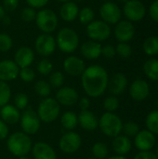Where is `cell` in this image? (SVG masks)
<instances>
[{
  "instance_id": "cell-55",
  "label": "cell",
  "mask_w": 158,
  "mask_h": 159,
  "mask_svg": "<svg viewBox=\"0 0 158 159\" xmlns=\"http://www.w3.org/2000/svg\"><path fill=\"white\" fill-rule=\"evenodd\" d=\"M59 2H61V3H65V2H69V1H72V0H57Z\"/></svg>"
},
{
  "instance_id": "cell-59",
  "label": "cell",
  "mask_w": 158,
  "mask_h": 159,
  "mask_svg": "<svg viewBox=\"0 0 158 159\" xmlns=\"http://www.w3.org/2000/svg\"><path fill=\"white\" fill-rule=\"evenodd\" d=\"M156 106H157V110H158V101H157V103H156Z\"/></svg>"
},
{
  "instance_id": "cell-31",
  "label": "cell",
  "mask_w": 158,
  "mask_h": 159,
  "mask_svg": "<svg viewBox=\"0 0 158 159\" xmlns=\"http://www.w3.org/2000/svg\"><path fill=\"white\" fill-rule=\"evenodd\" d=\"M77 18L79 19V21H80L81 24L88 25L91 21L94 20L95 12L89 7H84L83 8L79 9V13H78V17Z\"/></svg>"
},
{
  "instance_id": "cell-14",
  "label": "cell",
  "mask_w": 158,
  "mask_h": 159,
  "mask_svg": "<svg viewBox=\"0 0 158 159\" xmlns=\"http://www.w3.org/2000/svg\"><path fill=\"white\" fill-rule=\"evenodd\" d=\"M156 140L155 134L148 129L140 130L134 137V144L140 152L151 151L156 145Z\"/></svg>"
},
{
  "instance_id": "cell-51",
  "label": "cell",
  "mask_w": 158,
  "mask_h": 159,
  "mask_svg": "<svg viewBox=\"0 0 158 159\" xmlns=\"http://www.w3.org/2000/svg\"><path fill=\"white\" fill-rule=\"evenodd\" d=\"M6 13V11H5V9H4V7H3V6H1L0 5V21L3 20V18L5 17V14Z\"/></svg>"
},
{
  "instance_id": "cell-21",
  "label": "cell",
  "mask_w": 158,
  "mask_h": 159,
  "mask_svg": "<svg viewBox=\"0 0 158 159\" xmlns=\"http://www.w3.org/2000/svg\"><path fill=\"white\" fill-rule=\"evenodd\" d=\"M32 154L34 159H57L54 149L44 142L34 143L32 147Z\"/></svg>"
},
{
  "instance_id": "cell-18",
  "label": "cell",
  "mask_w": 158,
  "mask_h": 159,
  "mask_svg": "<svg viewBox=\"0 0 158 159\" xmlns=\"http://www.w3.org/2000/svg\"><path fill=\"white\" fill-rule=\"evenodd\" d=\"M20 67L12 60H3L0 61V81L7 82L19 76Z\"/></svg>"
},
{
  "instance_id": "cell-1",
  "label": "cell",
  "mask_w": 158,
  "mask_h": 159,
  "mask_svg": "<svg viewBox=\"0 0 158 159\" xmlns=\"http://www.w3.org/2000/svg\"><path fill=\"white\" fill-rule=\"evenodd\" d=\"M109 76L107 71L101 65L94 64L86 67L81 75V84L86 94L92 98L103 95L107 89Z\"/></svg>"
},
{
  "instance_id": "cell-35",
  "label": "cell",
  "mask_w": 158,
  "mask_h": 159,
  "mask_svg": "<svg viewBox=\"0 0 158 159\" xmlns=\"http://www.w3.org/2000/svg\"><path fill=\"white\" fill-rule=\"evenodd\" d=\"M65 81L64 75L61 72H53L49 75V79H48V83L51 86V88H55V89H60L63 86Z\"/></svg>"
},
{
  "instance_id": "cell-2",
  "label": "cell",
  "mask_w": 158,
  "mask_h": 159,
  "mask_svg": "<svg viewBox=\"0 0 158 159\" xmlns=\"http://www.w3.org/2000/svg\"><path fill=\"white\" fill-rule=\"evenodd\" d=\"M7 147L13 156L21 157L27 156L32 151L33 143L29 135L19 131L11 134L8 137Z\"/></svg>"
},
{
  "instance_id": "cell-13",
  "label": "cell",
  "mask_w": 158,
  "mask_h": 159,
  "mask_svg": "<svg viewBox=\"0 0 158 159\" xmlns=\"http://www.w3.org/2000/svg\"><path fill=\"white\" fill-rule=\"evenodd\" d=\"M114 33L119 43H128L135 34V27L129 20H119L115 27Z\"/></svg>"
},
{
  "instance_id": "cell-20",
  "label": "cell",
  "mask_w": 158,
  "mask_h": 159,
  "mask_svg": "<svg viewBox=\"0 0 158 159\" xmlns=\"http://www.w3.org/2000/svg\"><path fill=\"white\" fill-rule=\"evenodd\" d=\"M128 87V78L122 73H117L112 76L108 82V87L110 93L113 96L121 95Z\"/></svg>"
},
{
  "instance_id": "cell-11",
  "label": "cell",
  "mask_w": 158,
  "mask_h": 159,
  "mask_svg": "<svg viewBox=\"0 0 158 159\" xmlns=\"http://www.w3.org/2000/svg\"><path fill=\"white\" fill-rule=\"evenodd\" d=\"M100 15L102 20L105 21L106 23L116 24L119 20H121L122 11L115 3L107 1L101 6Z\"/></svg>"
},
{
  "instance_id": "cell-45",
  "label": "cell",
  "mask_w": 158,
  "mask_h": 159,
  "mask_svg": "<svg viewBox=\"0 0 158 159\" xmlns=\"http://www.w3.org/2000/svg\"><path fill=\"white\" fill-rule=\"evenodd\" d=\"M19 0H3V7L5 11L12 12L19 6Z\"/></svg>"
},
{
  "instance_id": "cell-17",
  "label": "cell",
  "mask_w": 158,
  "mask_h": 159,
  "mask_svg": "<svg viewBox=\"0 0 158 159\" xmlns=\"http://www.w3.org/2000/svg\"><path fill=\"white\" fill-rule=\"evenodd\" d=\"M63 69L71 76H81L86 69V64L81 58L69 56L63 61Z\"/></svg>"
},
{
  "instance_id": "cell-28",
  "label": "cell",
  "mask_w": 158,
  "mask_h": 159,
  "mask_svg": "<svg viewBox=\"0 0 158 159\" xmlns=\"http://www.w3.org/2000/svg\"><path fill=\"white\" fill-rule=\"evenodd\" d=\"M143 72L149 79L158 81V59H149L146 61L143 64Z\"/></svg>"
},
{
  "instance_id": "cell-49",
  "label": "cell",
  "mask_w": 158,
  "mask_h": 159,
  "mask_svg": "<svg viewBox=\"0 0 158 159\" xmlns=\"http://www.w3.org/2000/svg\"><path fill=\"white\" fill-rule=\"evenodd\" d=\"M8 136V127L7 125L0 119V141L5 140Z\"/></svg>"
},
{
  "instance_id": "cell-36",
  "label": "cell",
  "mask_w": 158,
  "mask_h": 159,
  "mask_svg": "<svg viewBox=\"0 0 158 159\" xmlns=\"http://www.w3.org/2000/svg\"><path fill=\"white\" fill-rule=\"evenodd\" d=\"M36 69L42 75H48L53 71V64L48 59H42L37 63Z\"/></svg>"
},
{
  "instance_id": "cell-3",
  "label": "cell",
  "mask_w": 158,
  "mask_h": 159,
  "mask_svg": "<svg viewBox=\"0 0 158 159\" xmlns=\"http://www.w3.org/2000/svg\"><path fill=\"white\" fill-rule=\"evenodd\" d=\"M55 39L57 47L63 53H73L79 46L78 34L74 29L69 27L60 29Z\"/></svg>"
},
{
  "instance_id": "cell-52",
  "label": "cell",
  "mask_w": 158,
  "mask_h": 159,
  "mask_svg": "<svg viewBox=\"0 0 158 159\" xmlns=\"http://www.w3.org/2000/svg\"><path fill=\"white\" fill-rule=\"evenodd\" d=\"M105 159H128L125 156H117V155H115V156H113V157H107V158Z\"/></svg>"
},
{
  "instance_id": "cell-27",
  "label": "cell",
  "mask_w": 158,
  "mask_h": 159,
  "mask_svg": "<svg viewBox=\"0 0 158 159\" xmlns=\"http://www.w3.org/2000/svg\"><path fill=\"white\" fill-rule=\"evenodd\" d=\"M61 123L63 129L68 131H72L78 125V118L74 112L67 111L61 117Z\"/></svg>"
},
{
  "instance_id": "cell-40",
  "label": "cell",
  "mask_w": 158,
  "mask_h": 159,
  "mask_svg": "<svg viewBox=\"0 0 158 159\" xmlns=\"http://www.w3.org/2000/svg\"><path fill=\"white\" fill-rule=\"evenodd\" d=\"M13 47V40L9 34L1 33L0 34V52H7Z\"/></svg>"
},
{
  "instance_id": "cell-54",
  "label": "cell",
  "mask_w": 158,
  "mask_h": 159,
  "mask_svg": "<svg viewBox=\"0 0 158 159\" xmlns=\"http://www.w3.org/2000/svg\"><path fill=\"white\" fill-rule=\"evenodd\" d=\"M156 156L157 157V158H158V143H157V145H156Z\"/></svg>"
},
{
  "instance_id": "cell-22",
  "label": "cell",
  "mask_w": 158,
  "mask_h": 159,
  "mask_svg": "<svg viewBox=\"0 0 158 159\" xmlns=\"http://www.w3.org/2000/svg\"><path fill=\"white\" fill-rule=\"evenodd\" d=\"M77 118L78 125L86 131H93L99 127V120L96 115L91 111H81Z\"/></svg>"
},
{
  "instance_id": "cell-8",
  "label": "cell",
  "mask_w": 158,
  "mask_h": 159,
  "mask_svg": "<svg viewBox=\"0 0 158 159\" xmlns=\"http://www.w3.org/2000/svg\"><path fill=\"white\" fill-rule=\"evenodd\" d=\"M20 123L22 132L26 133L27 135H34L39 130L41 121L37 113L29 108L25 109L24 112L20 115Z\"/></svg>"
},
{
  "instance_id": "cell-44",
  "label": "cell",
  "mask_w": 158,
  "mask_h": 159,
  "mask_svg": "<svg viewBox=\"0 0 158 159\" xmlns=\"http://www.w3.org/2000/svg\"><path fill=\"white\" fill-rule=\"evenodd\" d=\"M115 48L112 45H106L102 48V55L106 59H112L115 56Z\"/></svg>"
},
{
  "instance_id": "cell-7",
  "label": "cell",
  "mask_w": 158,
  "mask_h": 159,
  "mask_svg": "<svg viewBox=\"0 0 158 159\" xmlns=\"http://www.w3.org/2000/svg\"><path fill=\"white\" fill-rule=\"evenodd\" d=\"M86 31L90 40L96 42H102L107 40L112 34L110 25L105 21L100 20H93L89 24H88Z\"/></svg>"
},
{
  "instance_id": "cell-32",
  "label": "cell",
  "mask_w": 158,
  "mask_h": 159,
  "mask_svg": "<svg viewBox=\"0 0 158 159\" xmlns=\"http://www.w3.org/2000/svg\"><path fill=\"white\" fill-rule=\"evenodd\" d=\"M34 91L42 98H47L51 93V86L46 80H38L34 84Z\"/></svg>"
},
{
  "instance_id": "cell-47",
  "label": "cell",
  "mask_w": 158,
  "mask_h": 159,
  "mask_svg": "<svg viewBox=\"0 0 158 159\" xmlns=\"http://www.w3.org/2000/svg\"><path fill=\"white\" fill-rule=\"evenodd\" d=\"M149 14L152 20H154L156 22H158V0H155L149 8Z\"/></svg>"
},
{
  "instance_id": "cell-26",
  "label": "cell",
  "mask_w": 158,
  "mask_h": 159,
  "mask_svg": "<svg viewBox=\"0 0 158 159\" xmlns=\"http://www.w3.org/2000/svg\"><path fill=\"white\" fill-rule=\"evenodd\" d=\"M78 13L79 7L77 4L73 1L63 3L60 8V16L66 22L74 21L78 17Z\"/></svg>"
},
{
  "instance_id": "cell-57",
  "label": "cell",
  "mask_w": 158,
  "mask_h": 159,
  "mask_svg": "<svg viewBox=\"0 0 158 159\" xmlns=\"http://www.w3.org/2000/svg\"><path fill=\"white\" fill-rule=\"evenodd\" d=\"M118 1H119V2H122V3H127L129 0H118Z\"/></svg>"
},
{
  "instance_id": "cell-24",
  "label": "cell",
  "mask_w": 158,
  "mask_h": 159,
  "mask_svg": "<svg viewBox=\"0 0 158 159\" xmlns=\"http://www.w3.org/2000/svg\"><path fill=\"white\" fill-rule=\"evenodd\" d=\"M1 120H3L7 125H14L20 122V113L14 105L6 104L0 109Z\"/></svg>"
},
{
  "instance_id": "cell-5",
  "label": "cell",
  "mask_w": 158,
  "mask_h": 159,
  "mask_svg": "<svg viewBox=\"0 0 158 159\" xmlns=\"http://www.w3.org/2000/svg\"><path fill=\"white\" fill-rule=\"evenodd\" d=\"M34 21L37 28L44 34L53 33L59 25V18L57 14L50 8H41L36 12Z\"/></svg>"
},
{
  "instance_id": "cell-12",
  "label": "cell",
  "mask_w": 158,
  "mask_h": 159,
  "mask_svg": "<svg viewBox=\"0 0 158 159\" xmlns=\"http://www.w3.org/2000/svg\"><path fill=\"white\" fill-rule=\"evenodd\" d=\"M124 15L129 21H139L146 14L145 6L139 0H129L124 5Z\"/></svg>"
},
{
  "instance_id": "cell-6",
  "label": "cell",
  "mask_w": 158,
  "mask_h": 159,
  "mask_svg": "<svg viewBox=\"0 0 158 159\" xmlns=\"http://www.w3.org/2000/svg\"><path fill=\"white\" fill-rule=\"evenodd\" d=\"M61 112V105L59 102L52 98H44L38 105L37 115L41 122L49 124L55 121Z\"/></svg>"
},
{
  "instance_id": "cell-60",
  "label": "cell",
  "mask_w": 158,
  "mask_h": 159,
  "mask_svg": "<svg viewBox=\"0 0 158 159\" xmlns=\"http://www.w3.org/2000/svg\"><path fill=\"white\" fill-rule=\"evenodd\" d=\"M157 89H158V85H157Z\"/></svg>"
},
{
  "instance_id": "cell-33",
  "label": "cell",
  "mask_w": 158,
  "mask_h": 159,
  "mask_svg": "<svg viewBox=\"0 0 158 159\" xmlns=\"http://www.w3.org/2000/svg\"><path fill=\"white\" fill-rule=\"evenodd\" d=\"M91 151H92V155H93L94 158L96 159L107 158L108 154H109L108 147L103 143H94L92 148H91Z\"/></svg>"
},
{
  "instance_id": "cell-56",
  "label": "cell",
  "mask_w": 158,
  "mask_h": 159,
  "mask_svg": "<svg viewBox=\"0 0 158 159\" xmlns=\"http://www.w3.org/2000/svg\"><path fill=\"white\" fill-rule=\"evenodd\" d=\"M19 159H31V158H29L28 157H26V156H25V157H19Z\"/></svg>"
},
{
  "instance_id": "cell-9",
  "label": "cell",
  "mask_w": 158,
  "mask_h": 159,
  "mask_svg": "<svg viewBox=\"0 0 158 159\" xmlns=\"http://www.w3.org/2000/svg\"><path fill=\"white\" fill-rule=\"evenodd\" d=\"M57 48L56 39L51 34H41L34 41L35 51L42 57H48L52 55Z\"/></svg>"
},
{
  "instance_id": "cell-15",
  "label": "cell",
  "mask_w": 158,
  "mask_h": 159,
  "mask_svg": "<svg viewBox=\"0 0 158 159\" xmlns=\"http://www.w3.org/2000/svg\"><path fill=\"white\" fill-rule=\"evenodd\" d=\"M55 100L59 102L60 105L73 106L78 102L79 95L74 88L61 87L56 92V99Z\"/></svg>"
},
{
  "instance_id": "cell-43",
  "label": "cell",
  "mask_w": 158,
  "mask_h": 159,
  "mask_svg": "<svg viewBox=\"0 0 158 159\" xmlns=\"http://www.w3.org/2000/svg\"><path fill=\"white\" fill-rule=\"evenodd\" d=\"M36 17V11L34 8L31 7H24L20 12V19L25 22H31L35 20Z\"/></svg>"
},
{
  "instance_id": "cell-10",
  "label": "cell",
  "mask_w": 158,
  "mask_h": 159,
  "mask_svg": "<svg viewBox=\"0 0 158 159\" xmlns=\"http://www.w3.org/2000/svg\"><path fill=\"white\" fill-rule=\"evenodd\" d=\"M82 143L81 137L74 131H68L64 133L59 142V147L64 154L72 155L78 151Z\"/></svg>"
},
{
  "instance_id": "cell-46",
  "label": "cell",
  "mask_w": 158,
  "mask_h": 159,
  "mask_svg": "<svg viewBox=\"0 0 158 159\" xmlns=\"http://www.w3.org/2000/svg\"><path fill=\"white\" fill-rule=\"evenodd\" d=\"M49 0H26L28 7H31L34 9L36 8H43Z\"/></svg>"
},
{
  "instance_id": "cell-37",
  "label": "cell",
  "mask_w": 158,
  "mask_h": 159,
  "mask_svg": "<svg viewBox=\"0 0 158 159\" xmlns=\"http://www.w3.org/2000/svg\"><path fill=\"white\" fill-rule=\"evenodd\" d=\"M122 131L124 132L125 136L127 137H135L138 132L140 131L139 125L133 121H129L125 124H123V129Z\"/></svg>"
},
{
  "instance_id": "cell-42",
  "label": "cell",
  "mask_w": 158,
  "mask_h": 159,
  "mask_svg": "<svg viewBox=\"0 0 158 159\" xmlns=\"http://www.w3.org/2000/svg\"><path fill=\"white\" fill-rule=\"evenodd\" d=\"M116 53L123 59H128L132 53V48L128 43H119L115 48Z\"/></svg>"
},
{
  "instance_id": "cell-29",
  "label": "cell",
  "mask_w": 158,
  "mask_h": 159,
  "mask_svg": "<svg viewBox=\"0 0 158 159\" xmlns=\"http://www.w3.org/2000/svg\"><path fill=\"white\" fill-rule=\"evenodd\" d=\"M146 128L153 134L158 135V110L151 111L145 119Z\"/></svg>"
},
{
  "instance_id": "cell-34",
  "label": "cell",
  "mask_w": 158,
  "mask_h": 159,
  "mask_svg": "<svg viewBox=\"0 0 158 159\" xmlns=\"http://www.w3.org/2000/svg\"><path fill=\"white\" fill-rule=\"evenodd\" d=\"M11 97V89L7 82L0 81V107L7 104Z\"/></svg>"
},
{
  "instance_id": "cell-50",
  "label": "cell",
  "mask_w": 158,
  "mask_h": 159,
  "mask_svg": "<svg viewBox=\"0 0 158 159\" xmlns=\"http://www.w3.org/2000/svg\"><path fill=\"white\" fill-rule=\"evenodd\" d=\"M78 104H79L81 111H87V110H88V108L90 106V100L88 97H82L79 100Z\"/></svg>"
},
{
  "instance_id": "cell-39",
  "label": "cell",
  "mask_w": 158,
  "mask_h": 159,
  "mask_svg": "<svg viewBox=\"0 0 158 159\" xmlns=\"http://www.w3.org/2000/svg\"><path fill=\"white\" fill-rule=\"evenodd\" d=\"M28 96L23 92L17 93L14 97V104L18 110H25L28 106Z\"/></svg>"
},
{
  "instance_id": "cell-4",
  "label": "cell",
  "mask_w": 158,
  "mask_h": 159,
  "mask_svg": "<svg viewBox=\"0 0 158 159\" xmlns=\"http://www.w3.org/2000/svg\"><path fill=\"white\" fill-rule=\"evenodd\" d=\"M99 128L104 135L115 138L122 132L123 122L117 115L106 112L99 119Z\"/></svg>"
},
{
  "instance_id": "cell-48",
  "label": "cell",
  "mask_w": 158,
  "mask_h": 159,
  "mask_svg": "<svg viewBox=\"0 0 158 159\" xmlns=\"http://www.w3.org/2000/svg\"><path fill=\"white\" fill-rule=\"evenodd\" d=\"M133 159H158L155 153L151 151H145V152H139Z\"/></svg>"
},
{
  "instance_id": "cell-41",
  "label": "cell",
  "mask_w": 158,
  "mask_h": 159,
  "mask_svg": "<svg viewBox=\"0 0 158 159\" xmlns=\"http://www.w3.org/2000/svg\"><path fill=\"white\" fill-rule=\"evenodd\" d=\"M19 76L20 78L26 83L32 82L35 78V73L34 71L30 68V67H25V68H20L19 72Z\"/></svg>"
},
{
  "instance_id": "cell-53",
  "label": "cell",
  "mask_w": 158,
  "mask_h": 159,
  "mask_svg": "<svg viewBox=\"0 0 158 159\" xmlns=\"http://www.w3.org/2000/svg\"><path fill=\"white\" fill-rule=\"evenodd\" d=\"M3 22H4V24H10V18H8V17H7L6 15H5V17L3 18Z\"/></svg>"
},
{
  "instance_id": "cell-19",
  "label": "cell",
  "mask_w": 158,
  "mask_h": 159,
  "mask_svg": "<svg viewBox=\"0 0 158 159\" xmlns=\"http://www.w3.org/2000/svg\"><path fill=\"white\" fill-rule=\"evenodd\" d=\"M34 52L29 47H20L17 49L14 54V61L20 68L30 67L34 62Z\"/></svg>"
},
{
  "instance_id": "cell-23",
  "label": "cell",
  "mask_w": 158,
  "mask_h": 159,
  "mask_svg": "<svg viewBox=\"0 0 158 159\" xmlns=\"http://www.w3.org/2000/svg\"><path fill=\"white\" fill-rule=\"evenodd\" d=\"M102 48L99 42L93 40L86 41L80 47V53L88 60H96L102 55Z\"/></svg>"
},
{
  "instance_id": "cell-25",
  "label": "cell",
  "mask_w": 158,
  "mask_h": 159,
  "mask_svg": "<svg viewBox=\"0 0 158 159\" xmlns=\"http://www.w3.org/2000/svg\"><path fill=\"white\" fill-rule=\"evenodd\" d=\"M112 146L114 152L117 156H126L130 152L132 143L129 137L125 135H118L114 138Z\"/></svg>"
},
{
  "instance_id": "cell-16",
  "label": "cell",
  "mask_w": 158,
  "mask_h": 159,
  "mask_svg": "<svg viewBox=\"0 0 158 159\" xmlns=\"http://www.w3.org/2000/svg\"><path fill=\"white\" fill-rule=\"evenodd\" d=\"M129 95L136 102H143L150 95L149 84L143 79H136L129 87Z\"/></svg>"
},
{
  "instance_id": "cell-58",
  "label": "cell",
  "mask_w": 158,
  "mask_h": 159,
  "mask_svg": "<svg viewBox=\"0 0 158 159\" xmlns=\"http://www.w3.org/2000/svg\"><path fill=\"white\" fill-rule=\"evenodd\" d=\"M87 159H96V158H94V157H89V158H87Z\"/></svg>"
},
{
  "instance_id": "cell-38",
  "label": "cell",
  "mask_w": 158,
  "mask_h": 159,
  "mask_svg": "<svg viewBox=\"0 0 158 159\" xmlns=\"http://www.w3.org/2000/svg\"><path fill=\"white\" fill-rule=\"evenodd\" d=\"M118 107H119V101L116 96H113V95L109 96L103 102V108L109 113H114L118 109Z\"/></svg>"
},
{
  "instance_id": "cell-30",
  "label": "cell",
  "mask_w": 158,
  "mask_h": 159,
  "mask_svg": "<svg viewBox=\"0 0 158 159\" xmlns=\"http://www.w3.org/2000/svg\"><path fill=\"white\" fill-rule=\"evenodd\" d=\"M143 51L149 56H155L158 54V37L150 36L143 43Z\"/></svg>"
}]
</instances>
